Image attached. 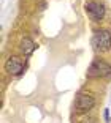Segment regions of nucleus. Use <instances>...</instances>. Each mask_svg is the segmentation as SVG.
<instances>
[{
    "label": "nucleus",
    "mask_w": 111,
    "mask_h": 123,
    "mask_svg": "<svg viewBox=\"0 0 111 123\" xmlns=\"http://www.w3.org/2000/svg\"><path fill=\"white\" fill-rule=\"evenodd\" d=\"M81 123H95V120H94V118H84Z\"/></svg>",
    "instance_id": "nucleus-7"
},
{
    "label": "nucleus",
    "mask_w": 111,
    "mask_h": 123,
    "mask_svg": "<svg viewBox=\"0 0 111 123\" xmlns=\"http://www.w3.org/2000/svg\"><path fill=\"white\" fill-rule=\"evenodd\" d=\"M19 49H21V52H22L24 55H30L33 51H35V43H33L30 38H22Z\"/></svg>",
    "instance_id": "nucleus-6"
},
{
    "label": "nucleus",
    "mask_w": 111,
    "mask_h": 123,
    "mask_svg": "<svg viewBox=\"0 0 111 123\" xmlns=\"http://www.w3.org/2000/svg\"><path fill=\"white\" fill-rule=\"evenodd\" d=\"M5 69L10 73L11 76H19L24 69V60L18 55H11L5 63Z\"/></svg>",
    "instance_id": "nucleus-3"
},
{
    "label": "nucleus",
    "mask_w": 111,
    "mask_h": 123,
    "mask_svg": "<svg viewBox=\"0 0 111 123\" xmlns=\"http://www.w3.org/2000/svg\"><path fill=\"white\" fill-rule=\"evenodd\" d=\"M94 104H95L94 96H90V95H87V93H81L76 98L75 107H76L78 112H87V111H90V109L94 107Z\"/></svg>",
    "instance_id": "nucleus-4"
},
{
    "label": "nucleus",
    "mask_w": 111,
    "mask_h": 123,
    "mask_svg": "<svg viewBox=\"0 0 111 123\" xmlns=\"http://www.w3.org/2000/svg\"><path fill=\"white\" fill-rule=\"evenodd\" d=\"M92 46L98 52H106L111 49V32L110 30H95L92 36Z\"/></svg>",
    "instance_id": "nucleus-1"
},
{
    "label": "nucleus",
    "mask_w": 111,
    "mask_h": 123,
    "mask_svg": "<svg viewBox=\"0 0 111 123\" xmlns=\"http://www.w3.org/2000/svg\"><path fill=\"white\" fill-rule=\"evenodd\" d=\"M86 11L94 21H102V19L105 18V8H103V5L98 3V2H87Z\"/></svg>",
    "instance_id": "nucleus-5"
},
{
    "label": "nucleus",
    "mask_w": 111,
    "mask_h": 123,
    "mask_svg": "<svg viewBox=\"0 0 111 123\" xmlns=\"http://www.w3.org/2000/svg\"><path fill=\"white\" fill-rule=\"evenodd\" d=\"M89 77H108L111 76V65L102 58H95L87 69Z\"/></svg>",
    "instance_id": "nucleus-2"
}]
</instances>
